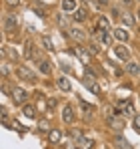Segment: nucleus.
<instances>
[{
  "mask_svg": "<svg viewBox=\"0 0 140 149\" xmlns=\"http://www.w3.org/2000/svg\"><path fill=\"white\" fill-rule=\"evenodd\" d=\"M16 74L20 79H24V81H28V83H36V74L32 73L30 69H26V67H18L16 69Z\"/></svg>",
  "mask_w": 140,
  "mask_h": 149,
  "instance_id": "obj_1",
  "label": "nucleus"
},
{
  "mask_svg": "<svg viewBox=\"0 0 140 149\" xmlns=\"http://www.w3.org/2000/svg\"><path fill=\"white\" fill-rule=\"evenodd\" d=\"M12 99L16 101V103H24V101L28 99V93L20 89V87H12Z\"/></svg>",
  "mask_w": 140,
  "mask_h": 149,
  "instance_id": "obj_2",
  "label": "nucleus"
},
{
  "mask_svg": "<svg viewBox=\"0 0 140 149\" xmlns=\"http://www.w3.org/2000/svg\"><path fill=\"white\" fill-rule=\"evenodd\" d=\"M114 50H116V56H118V58H122V61H128V58H130V50L126 49L124 45H118Z\"/></svg>",
  "mask_w": 140,
  "mask_h": 149,
  "instance_id": "obj_3",
  "label": "nucleus"
},
{
  "mask_svg": "<svg viewBox=\"0 0 140 149\" xmlns=\"http://www.w3.org/2000/svg\"><path fill=\"white\" fill-rule=\"evenodd\" d=\"M92 145H94L92 139H84V137H80V139L76 141V145H74V147H76V149H90Z\"/></svg>",
  "mask_w": 140,
  "mask_h": 149,
  "instance_id": "obj_4",
  "label": "nucleus"
},
{
  "mask_svg": "<svg viewBox=\"0 0 140 149\" xmlns=\"http://www.w3.org/2000/svg\"><path fill=\"white\" fill-rule=\"evenodd\" d=\"M76 8H78L76 0H62V10L64 12H74Z\"/></svg>",
  "mask_w": 140,
  "mask_h": 149,
  "instance_id": "obj_5",
  "label": "nucleus"
},
{
  "mask_svg": "<svg viewBox=\"0 0 140 149\" xmlns=\"http://www.w3.org/2000/svg\"><path fill=\"white\" fill-rule=\"evenodd\" d=\"M88 18V12H86V8H76L74 10V20H78V22H82V20H86Z\"/></svg>",
  "mask_w": 140,
  "mask_h": 149,
  "instance_id": "obj_6",
  "label": "nucleus"
},
{
  "mask_svg": "<svg viewBox=\"0 0 140 149\" xmlns=\"http://www.w3.org/2000/svg\"><path fill=\"white\" fill-rule=\"evenodd\" d=\"M62 119H64L66 123H72V121H74V113H72V107H70V105H66V107L62 109Z\"/></svg>",
  "mask_w": 140,
  "mask_h": 149,
  "instance_id": "obj_7",
  "label": "nucleus"
},
{
  "mask_svg": "<svg viewBox=\"0 0 140 149\" xmlns=\"http://www.w3.org/2000/svg\"><path fill=\"white\" fill-rule=\"evenodd\" d=\"M56 85H58L60 91H70V89H72V85H70V81L66 79V77H60V79L56 81Z\"/></svg>",
  "mask_w": 140,
  "mask_h": 149,
  "instance_id": "obj_8",
  "label": "nucleus"
},
{
  "mask_svg": "<svg viewBox=\"0 0 140 149\" xmlns=\"http://www.w3.org/2000/svg\"><path fill=\"white\" fill-rule=\"evenodd\" d=\"M16 24H18V18L16 16H6V20H4V28L6 30H14Z\"/></svg>",
  "mask_w": 140,
  "mask_h": 149,
  "instance_id": "obj_9",
  "label": "nucleus"
},
{
  "mask_svg": "<svg viewBox=\"0 0 140 149\" xmlns=\"http://www.w3.org/2000/svg\"><path fill=\"white\" fill-rule=\"evenodd\" d=\"M114 38H118L120 42L128 40V30H126V28H116V30H114Z\"/></svg>",
  "mask_w": 140,
  "mask_h": 149,
  "instance_id": "obj_10",
  "label": "nucleus"
},
{
  "mask_svg": "<svg viewBox=\"0 0 140 149\" xmlns=\"http://www.w3.org/2000/svg\"><path fill=\"white\" fill-rule=\"evenodd\" d=\"M70 36H72L74 40H84V30H80V28L72 26V28H70Z\"/></svg>",
  "mask_w": 140,
  "mask_h": 149,
  "instance_id": "obj_11",
  "label": "nucleus"
},
{
  "mask_svg": "<svg viewBox=\"0 0 140 149\" xmlns=\"http://www.w3.org/2000/svg\"><path fill=\"white\" fill-rule=\"evenodd\" d=\"M114 145H116L118 149H132V147H130V143H128L124 137H114Z\"/></svg>",
  "mask_w": 140,
  "mask_h": 149,
  "instance_id": "obj_12",
  "label": "nucleus"
},
{
  "mask_svg": "<svg viewBox=\"0 0 140 149\" xmlns=\"http://www.w3.org/2000/svg\"><path fill=\"white\" fill-rule=\"evenodd\" d=\"M76 54H78V58H80L84 65H88V63H90V56H88V52H86L84 49H80V47H78V49H76Z\"/></svg>",
  "mask_w": 140,
  "mask_h": 149,
  "instance_id": "obj_13",
  "label": "nucleus"
},
{
  "mask_svg": "<svg viewBox=\"0 0 140 149\" xmlns=\"http://www.w3.org/2000/svg\"><path fill=\"white\" fill-rule=\"evenodd\" d=\"M108 121H110V127H114L116 131H122V129H124V123H122L120 119H116V117H110Z\"/></svg>",
  "mask_w": 140,
  "mask_h": 149,
  "instance_id": "obj_14",
  "label": "nucleus"
},
{
  "mask_svg": "<svg viewBox=\"0 0 140 149\" xmlns=\"http://www.w3.org/2000/svg\"><path fill=\"white\" fill-rule=\"evenodd\" d=\"M126 71L130 74H140V67L136 63H126Z\"/></svg>",
  "mask_w": 140,
  "mask_h": 149,
  "instance_id": "obj_15",
  "label": "nucleus"
},
{
  "mask_svg": "<svg viewBox=\"0 0 140 149\" xmlns=\"http://www.w3.org/2000/svg\"><path fill=\"white\" fill-rule=\"evenodd\" d=\"M24 115H26L28 119H34V117H36V109H34L32 105H26V107H24Z\"/></svg>",
  "mask_w": 140,
  "mask_h": 149,
  "instance_id": "obj_16",
  "label": "nucleus"
},
{
  "mask_svg": "<svg viewBox=\"0 0 140 149\" xmlns=\"http://www.w3.org/2000/svg\"><path fill=\"white\" fill-rule=\"evenodd\" d=\"M60 137H62V135H60V131H56V129H54V131H50V141H52V143H58V141H60Z\"/></svg>",
  "mask_w": 140,
  "mask_h": 149,
  "instance_id": "obj_17",
  "label": "nucleus"
},
{
  "mask_svg": "<svg viewBox=\"0 0 140 149\" xmlns=\"http://www.w3.org/2000/svg\"><path fill=\"white\" fill-rule=\"evenodd\" d=\"M122 22H124L126 26H132V24H134V20H132V16H130L128 12H124V14H122Z\"/></svg>",
  "mask_w": 140,
  "mask_h": 149,
  "instance_id": "obj_18",
  "label": "nucleus"
},
{
  "mask_svg": "<svg viewBox=\"0 0 140 149\" xmlns=\"http://www.w3.org/2000/svg\"><path fill=\"white\" fill-rule=\"evenodd\" d=\"M40 73H44V74L50 73V63H48V61H42V63H40Z\"/></svg>",
  "mask_w": 140,
  "mask_h": 149,
  "instance_id": "obj_19",
  "label": "nucleus"
},
{
  "mask_svg": "<svg viewBox=\"0 0 140 149\" xmlns=\"http://www.w3.org/2000/svg\"><path fill=\"white\" fill-rule=\"evenodd\" d=\"M120 109L124 111V115H130V113H132V105H130V103H126V105L122 103V105H120Z\"/></svg>",
  "mask_w": 140,
  "mask_h": 149,
  "instance_id": "obj_20",
  "label": "nucleus"
},
{
  "mask_svg": "<svg viewBox=\"0 0 140 149\" xmlns=\"http://www.w3.org/2000/svg\"><path fill=\"white\" fill-rule=\"evenodd\" d=\"M98 28H100V30H108V20H106V18H100V20H98Z\"/></svg>",
  "mask_w": 140,
  "mask_h": 149,
  "instance_id": "obj_21",
  "label": "nucleus"
},
{
  "mask_svg": "<svg viewBox=\"0 0 140 149\" xmlns=\"http://www.w3.org/2000/svg\"><path fill=\"white\" fill-rule=\"evenodd\" d=\"M88 50H90V54H98V52H100V49H98V45H96V42H92V45L88 47Z\"/></svg>",
  "mask_w": 140,
  "mask_h": 149,
  "instance_id": "obj_22",
  "label": "nucleus"
},
{
  "mask_svg": "<svg viewBox=\"0 0 140 149\" xmlns=\"http://www.w3.org/2000/svg\"><path fill=\"white\" fill-rule=\"evenodd\" d=\"M2 50H4V52H8V56H10L12 61H16V58H18V54H16V50H6V49H2Z\"/></svg>",
  "mask_w": 140,
  "mask_h": 149,
  "instance_id": "obj_23",
  "label": "nucleus"
},
{
  "mask_svg": "<svg viewBox=\"0 0 140 149\" xmlns=\"http://www.w3.org/2000/svg\"><path fill=\"white\" fill-rule=\"evenodd\" d=\"M56 103H58V101L54 99V97H50V99H48V109H54V107H56Z\"/></svg>",
  "mask_w": 140,
  "mask_h": 149,
  "instance_id": "obj_24",
  "label": "nucleus"
},
{
  "mask_svg": "<svg viewBox=\"0 0 140 149\" xmlns=\"http://www.w3.org/2000/svg\"><path fill=\"white\" fill-rule=\"evenodd\" d=\"M44 47H46V50H52V40L50 38H44Z\"/></svg>",
  "mask_w": 140,
  "mask_h": 149,
  "instance_id": "obj_25",
  "label": "nucleus"
},
{
  "mask_svg": "<svg viewBox=\"0 0 140 149\" xmlns=\"http://www.w3.org/2000/svg\"><path fill=\"white\" fill-rule=\"evenodd\" d=\"M134 129L140 131V115H138V117H134Z\"/></svg>",
  "mask_w": 140,
  "mask_h": 149,
  "instance_id": "obj_26",
  "label": "nucleus"
},
{
  "mask_svg": "<svg viewBox=\"0 0 140 149\" xmlns=\"http://www.w3.org/2000/svg\"><path fill=\"white\" fill-rule=\"evenodd\" d=\"M102 40H104L106 45H110V42H112V36H110V34H104V36H102Z\"/></svg>",
  "mask_w": 140,
  "mask_h": 149,
  "instance_id": "obj_27",
  "label": "nucleus"
},
{
  "mask_svg": "<svg viewBox=\"0 0 140 149\" xmlns=\"http://www.w3.org/2000/svg\"><path fill=\"white\" fill-rule=\"evenodd\" d=\"M6 4H8V6H18L20 0H6Z\"/></svg>",
  "mask_w": 140,
  "mask_h": 149,
  "instance_id": "obj_28",
  "label": "nucleus"
},
{
  "mask_svg": "<svg viewBox=\"0 0 140 149\" xmlns=\"http://www.w3.org/2000/svg\"><path fill=\"white\" fill-rule=\"evenodd\" d=\"M38 127H40V131H46V129H48V123H46V121H40V123H38Z\"/></svg>",
  "mask_w": 140,
  "mask_h": 149,
  "instance_id": "obj_29",
  "label": "nucleus"
},
{
  "mask_svg": "<svg viewBox=\"0 0 140 149\" xmlns=\"http://www.w3.org/2000/svg\"><path fill=\"white\" fill-rule=\"evenodd\" d=\"M58 24H60V26H66V18H64V16H62V14H60V16H58Z\"/></svg>",
  "mask_w": 140,
  "mask_h": 149,
  "instance_id": "obj_30",
  "label": "nucleus"
},
{
  "mask_svg": "<svg viewBox=\"0 0 140 149\" xmlns=\"http://www.w3.org/2000/svg\"><path fill=\"white\" fill-rule=\"evenodd\" d=\"M26 56H32V45H26Z\"/></svg>",
  "mask_w": 140,
  "mask_h": 149,
  "instance_id": "obj_31",
  "label": "nucleus"
},
{
  "mask_svg": "<svg viewBox=\"0 0 140 149\" xmlns=\"http://www.w3.org/2000/svg\"><path fill=\"white\" fill-rule=\"evenodd\" d=\"M8 73H10V69H8V65L4 63V65H2V74H8Z\"/></svg>",
  "mask_w": 140,
  "mask_h": 149,
  "instance_id": "obj_32",
  "label": "nucleus"
},
{
  "mask_svg": "<svg viewBox=\"0 0 140 149\" xmlns=\"http://www.w3.org/2000/svg\"><path fill=\"white\" fill-rule=\"evenodd\" d=\"M72 137H76V139H80V137H82V131H72Z\"/></svg>",
  "mask_w": 140,
  "mask_h": 149,
  "instance_id": "obj_33",
  "label": "nucleus"
},
{
  "mask_svg": "<svg viewBox=\"0 0 140 149\" xmlns=\"http://www.w3.org/2000/svg\"><path fill=\"white\" fill-rule=\"evenodd\" d=\"M100 4H102V6H104V4H108V0H100Z\"/></svg>",
  "mask_w": 140,
  "mask_h": 149,
  "instance_id": "obj_34",
  "label": "nucleus"
},
{
  "mask_svg": "<svg viewBox=\"0 0 140 149\" xmlns=\"http://www.w3.org/2000/svg\"><path fill=\"white\" fill-rule=\"evenodd\" d=\"M122 2H124V4H130V2H132V0H122Z\"/></svg>",
  "mask_w": 140,
  "mask_h": 149,
  "instance_id": "obj_35",
  "label": "nucleus"
},
{
  "mask_svg": "<svg viewBox=\"0 0 140 149\" xmlns=\"http://www.w3.org/2000/svg\"><path fill=\"white\" fill-rule=\"evenodd\" d=\"M138 18H140V8H138Z\"/></svg>",
  "mask_w": 140,
  "mask_h": 149,
  "instance_id": "obj_36",
  "label": "nucleus"
}]
</instances>
